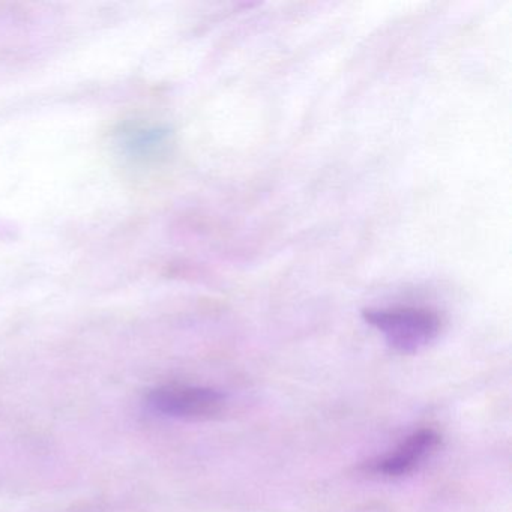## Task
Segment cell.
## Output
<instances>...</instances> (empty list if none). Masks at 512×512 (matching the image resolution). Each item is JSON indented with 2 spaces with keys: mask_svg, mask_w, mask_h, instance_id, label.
I'll return each instance as SVG.
<instances>
[{
  "mask_svg": "<svg viewBox=\"0 0 512 512\" xmlns=\"http://www.w3.org/2000/svg\"><path fill=\"white\" fill-rule=\"evenodd\" d=\"M440 445V436L431 428H422L406 437L403 443L388 457L374 463V472L389 478L407 475L418 467Z\"/></svg>",
  "mask_w": 512,
  "mask_h": 512,
  "instance_id": "3957f363",
  "label": "cell"
},
{
  "mask_svg": "<svg viewBox=\"0 0 512 512\" xmlns=\"http://www.w3.org/2000/svg\"><path fill=\"white\" fill-rule=\"evenodd\" d=\"M362 317L383 335L391 349L400 353L425 349L442 331V319L430 308H368L362 311Z\"/></svg>",
  "mask_w": 512,
  "mask_h": 512,
  "instance_id": "6da1fadb",
  "label": "cell"
},
{
  "mask_svg": "<svg viewBox=\"0 0 512 512\" xmlns=\"http://www.w3.org/2000/svg\"><path fill=\"white\" fill-rule=\"evenodd\" d=\"M146 403L155 413L184 421H209L217 418L226 406L221 392L205 386H158L146 397Z\"/></svg>",
  "mask_w": 512,
  "mask_h": 512,
  "instance_id": "7a4b0ae2",
  "label": "cell"
}]
</instances>
